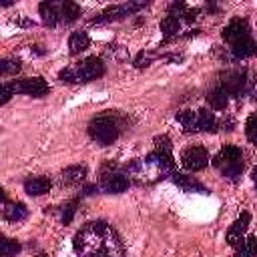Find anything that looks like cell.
Instances as JSON below:
<instances>
[{"instance_id": "6da1fadb", "label": "cell", "mask_w": 257, "mask_h": 257, "mask_svg": "<svg viewBox=\"0 0 257 257\" xmlns=\"http://www.w3.org/2000/svg\"><path fill=\"white\" fill-rule=\"evenodd\" d=\"M74 251L78 257H124L120 237L104 221L86 223L74 235Z\"/></svg>"}, {"instance_id": "7a4b0ae2", "label": "cell", "mask_w": 257, "mask_h": 257, "mask_svg": "<svg viewBox=\"0 0 257 257\" xmlns=\"http://www.w3.org/2000/svg\"><path fill=\"white\" fill-rule=\"evenodd\" d=\"M213 167H217L225 177L229 179H237L243 171V153L239 147L235 145H225L219 149V153L213 157Z\"/></svg>"}, {"instance_id": "3957f363", "label": "cell", "mask_w": 257, "mask_h": 257, "mask_svg": "<svg viewBox=\"0 0 257 257\" xmlns=\"http://www.w3.org/2000/svg\"><path fill=\"white\" fill-rule=\"evenodd\" d=\"M88 135L102 147L112 145L118 139V122L110 114H98L88 122Z\"/></svg>"}, {"instance_id": "277c9868", "label": "cell", "mask_w": 257, "mask_h": 257, "mask_svg": "<svg viewBox=\"0 0 257 257\" xmlns=\"http://www.w3.org/2000/svg\"><path fill=\"white\" fill-rule=\"evenodd\" d=\"M72 70H74L76 82H88V80H94L104 74V64L98 56H88V58L80 60L78 64H74Z\"/></svg>"}, {"instance_id": "5b68a950", "label": "cell", "mask_w": 257, "mask_h": 257, "mask_svg": "<svg viewBox=\"0 0 257 257\" xmlns=\"http://www.w3.org/2000/svg\"><path fill=\"white\" fill-rule=\"evenodd\" d=\"M12 92L14 94H28V96H44L50 86L44 78L40 76H34V78H22V80H16V82H8Z\"/></svg>"}, {"instance_id": "8992f818", "label": "cell", "mask_w": 257, "mask_h": 257, "mask_svg": "<svg viewBox=\"0 0 257 257\" xmlns=\"http://www.w3.org/2000/svg\"><path fill=\"white\" fill-rule=\"evenodd\" d=\"M181 165L187 171H201L209 165V153L201 145H193L181 153Z\"/></svg>"}, {"instance_id": "52a82bcc", "label": "cell", "mask_w": 257, "mask_h": 257, "mask_svg": "<svg viewBox=\"0 0 257 257\" xmlns=\"http://www.w3.org/2000/svg\"><path fill=\"white\" fill-rule=\"evenodd\" d=\"M145 6V2H126V4H118V6H110L106 8L104 12H100L92 22L94 24H102V22H110V20H118V18H124L137 10H141Z\"/></svg>"}, {"instance_id": "ba28073f", "label": "cell", "mask_w": 257, "mask_h": 257, "mask_svg": "<svg viewBox=\"0 0 257 257\" xmlns=\"http://www.w3.org/2000/svg\"><path fill=\"white\" fill-rule=\"evenodd\" d=\"M247 36H249V24H247V20H243V18H233V20L223 28V38H225L231 46H233L235 42L247 38Z\"/></svg>"}, {"instance_id": "9c48e42d", "label": "cell", "mask_w": 257, "mask_h": 257, "mask_svg": "<svg viewBox=\"0 0 257 257\" xmlns=\"http://www.w3.org/2000/svg\"><path fill=\"white\" fill-rule=\"evenodd\" d=\"M249 221H251V215L247 213V211H243L241 215H239V219L231 225V229H229V233H227V241H229V245H233V247H239V245H243V235H245V231H247V227H249Z\"/></svg>"}, {"instance_id": "30bf717a", "label": "cell", "mask_w": 257, "mask_h": 257, "mask_svg": "<svg viewBox=\"0 0 257 257\" xmlns=\"http://www.w3.org/2000/svg\"><path fill=\"white\" fill-rule=\"evenodd\" d=\"M100 187L106 193H122L128 187V179L122 173H104Z\"/></svg>"}, {"instance_id": "8fae6325", "label": "cell", "mask_w": 257, "mask_h": 257, "mask_svg": "<svg viewBox=\"0 0 257 257\" xmlns=\"http://www.w3.org/2000/svg\"><path fill=\"white\" fill-rule=\"evenodd\" d=\"M50 187H52V183H50L48 177H28V179L24 181V191H26L28 195H34V197L48 193Z\"/></svg>"}, {"instance_id": "7c38bea8", "label": "cell", "mask_w": 257, "mask_h": 257, "mask_svg": "<svg viewBox=\"0 0 257 257\" xmlns=\"http://www.w3.org/2000/svg\"><path fill=\"white\" fill-rule=\"evenodd\" d=\"M231 52H233L235 58H249V56L257 54V42H255L251 36H247V38L235 42V44L231 46Z\"/></svg>"}, {"instance_id": "4fadbf2b", "label": "cell", "mask_w": 257, "mask_h": 257, "mask_svg": "<svg viewBox=\"0 0 257 257\" xmlns=\"http://www.w3.org/2000/svg\"><path fill=\"white\" fill-rule=\"evenodd\" d=\"M207 102H209L211 108L223 110V108H227V104H229V92H227L225 88H221V86H215L213 90H209Z\"/></svg>"}, {"instance_id": "5bb4252c", "label": "cell", "mask_w": 257, "mask_h": 257, "mask_svg": "<svg viewBox=\"0 0 257 257\" xmlns=\"http://www.w3.org/2000/svg\"><path fill=\"white\" fill-rule=\"evenodd\" d=\"M38 10H40V16H42V22L46 24V26H56V22L60 20V12H58V4H54V2H42L40 6H38Z\"/></svg>"}, {"instance_id": "9a60e30c", "label": "cell", "mask_w": 257, "mask_h": 257, "mask_svg": "<svg viewBox=\"0 0 257 257\" xmlns=\"http://www.w3.org/2000/svg\"><path fill=\"white\" fill-rule=\"evenodd\" d=\"M217 128V118L209 108H201L197 112V131L203 133H213Z\"/></svg>"}, {"instance_id": "2e32d148", "label": "cell", "mask_w": 257, "mask_h": 257, "mask_svg": "<svg viewBox=\"0 0 257 257\" xmlns=\"http://www.w3.org/2000/svg\"><path fill=\"white\" fill-rule=\"evenodd\" d=\"M28 215V209L24 203H8L4 201V219L6 221H22Z\"/></svg>"}, {"instance_id": "e0dca14e", "label": "cell", "mask_w": 257, "mask_h": 257, "mask_svg": "<svg viewBox=\"0 0 257 257\" xmlns=\"http://www.w3.org/2000/svg\"><path fill=\"white\" fill-rule=\"evenodd\" d=\"M88 44H90V38H88V34H86V32H82V30L72 32V34H70V38H68L70 54H78V52L86 50V48H88Z\"/></svg>"}, {"instance_id": "ac0fdd59", "label": "cell", "mask_w": 257, "mask_h": 257, "mask_svg": "<svg viewBox=\"0 0 257 257\" xmlns=\"http://www.w3.org/2000/svg\"><path fill=\"white\" fill-rule=\"evenodd\" d=\"M58 12H60V20H64V22H72L82 14L80 6L74 4V2H60L58 4Z\"/></svg>"}, {"instance_id": "d6986e66", "label": "cell", "mask_w": 257, "mask_h": 257, "mask_svg": "<svg viewBox=\"0 0 257 257\" xmlns=\"http://www.w3.org/2000/svg\"><path fill=\"white\" fill-rule=\"evenodd\" d=\"M86 177V167L84 165H74L62 171V181L64 183H80Z\"/></svg>"}, {"instance_id": "ffe728a7", "label": "cell", "mask_w": 257, "mask_h": 257, "mask_svg": "<svg viewBox=\"0 0 257 257\" xmlns=\"http://www.w3.org/2000/svg\"><path fill=\"white\" fill-rule=\"evenodd\" d=\"M177 120L181 122V126H183L185 133L197 131V112H193V110H181V112H177Z\"/></svg>"}, {"instance_id": "44dd1931", "label": "cell", "mask_w": 257, "mask_h": 257, "mask_svg": "<svg viewBox=\"0 0 257 257\" xmlns=\"http://www.w3.org/2000/svg\"><path fill=\"white\" fill-rule=\"evenodd\" d=\"M179 26H181V22H179V18H177V16H173V14L165 16V18L161 20V30H163V34H165L167 38L175 36V34L179 32Z\"/></svg>"}, {"instance_id": "7402d4cb", "label": "cell", "mask_w": 257, "mask_h": 257, "mask_svg": "<svg viewBox=\"0 0 257 257\" xmlns=\"http://www.w3.org/2000/svg\"><path fill=\"white\" fill-rule=\"evenodd\" d=\"M173 181H175L181 189H185V191H201V193H205V187H203V185H199L197 181H191L189 177H185V175H181V173H173Z\"/></svg>"}, {"instance_id": "603a6c76", "label": "cell", "mask_w": 257, "mask_h": 257, "mask_svg": "<svg viewBox=\"0 0 257 257\" xmlns=\"http://www.w3.org/2000/svg\"><path fill=\"white\" fill-rule=\"evenodd\" d=\"M0 249H2V257H14V255L20 251V243L14 241V239L4 237L2 243H0Z\"/></svg>"}, {"instance_id": "cb8c5ba5", "label": "cell", "mask_w": 257, "mask_h": 257, "mask_svg": "<svg viewBox=\"0 0 257 257\" xmlns=\"http://www.w3.org/2000/svg\"><path fill=\"white\" fill-rule=\"evenodd\" d=\"M245 133H247V139H249L253 145H257V112L249 114V118H247V122H245Z\"/></svg>"}, {"instance_id": "d4e9b609", "label": "cell", "mask_w": 257, "mask_h": 257, "mask_svg": "<svg viewBox=\"0 0 257 257\" xmlns=\"http://www.w3.org/2000/svg\"><path fill=\"white\" fill-rule=\"evenodd\" d=\"M0 70L2 74H16L20 70V60H14V58H4L0 62Z\"/></svg>"}, {"instance_id": "484cf974", "label": "cell", "mask_w": 257, "mask_h": 257, "mask_svg": "<svg viewBox=\"0 0 257 257\" xmlns=\"http://www.w3.org/2000/svg\"><path fill=\"white\" fill-rule=\"evenodd\" d=\"M76 201H72V203H68L66 207H64V211H62V223L64 225H68L70 221H72V217H74V211H76Z\"/></svg>"}, {"instance_id": "4316f807", "label": "cell", "mask_w": 257, "mask_h": 257, "mask_svg": "<svg viewBox=\"0 0 257 257\" xmlns=\"http://www.w3.org/2000/svg\"><path fill=\"white\" fill-rule=\"evenodd\" d=\"M243 247H245V251H247L249 255H255V253H257V237L249 235V237L243 241Z\"/></svg>"}, {"instance_id": "83f0119b", "label": "cell", "mask_w": 257, "mask_h": 257, "mask_svg": "<svg viewBox=\"0 0 257 257\" xmlns=\"http://www.w3.org/2000/svg\"><path fill=\"white\" fill-rule=\"evenodd\" d=\"M10 96H14V92H12L10 84H8V82H4V84H2V92H0V102H2V104H6V102L10 100Z\"/></svg>"}, {"instance_id": "f1b7e54d", "label": "cell", "mask_w": 257, "mask_h": 257, "mask_svg": "<svg viewBox=\"0 0 257 257\" xmlns=\"http://www.w3.org/2000/svg\"><path fill=\"white\" fill-rule=\"evenodd\" d=\"M149 60H151V58H149V56H145V52H141V54H139V58H137V66H147V64H149Z\"/></svg>"}, {"instance_id": "f546056e", "label": "cell", "mask_w": 257, "mask_h": 257, "mask_svg": "<svg viewBox=\"0 0 257 257\" xmlns=\"http://www.w3.org/2000/svg\"><path fill=\"white\" fill-rule=\"evenodd\" d=\"M235 257H251L247 251H245V247L243 245H239V249H237V253H235Z\"/></svg>"}, {"instance_id": "4dcf8cb0", "label": "cell", "mask_w": 257, "mask_h": 257, "mask_svg": "<svg viewBox=\"0 0 257 257\" xmlns=\"http://www.w3.org/2000/svg\"><path fill=\"white\" fill-rule=\"evenodd\" d=\"M94 191H98L96 185H86V187H84V195H92Z\"/></svg>"}, {"instance_id": "1f68e13d", "label": "cell", "mask_w": 257, "mask_h": 257, "mask_svg": "<svg viewBox=\"0 0 257 257\" xmlns=\"http://www.w3.org/2000/svg\"><path fill=\"white\" fill-rule=\"evenodd\" d=\"M251 177H253V181H255V185H257V167L253 169V173H251Z\"/></svg>"}, {"instance_id": "d6a6232c", "label": "cell", "mask_w": 257, "mask_h": 257, "mask_svg": "<svg viewBox=\"0 0 257 257\" xmlns=\"http://www.w3.org/2000/svg\"><path fill=\"white\" fill-rule=\"evenodd\" d=\"M38 257H46V255H42V253H40V255H38Z\"/></svg>"}]
</instances>
